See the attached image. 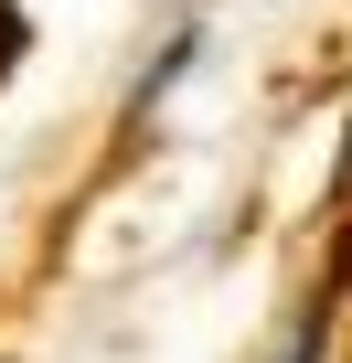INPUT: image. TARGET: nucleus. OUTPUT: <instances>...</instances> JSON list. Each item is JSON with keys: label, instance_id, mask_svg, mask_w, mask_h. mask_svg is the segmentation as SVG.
Instances as JSON below:
<instances>
[{"label": "nucleus", "instance_id": "obj_1", "mask_svg": "<svg viewBox=\"0 0 352 363\" xmlns=\"http://www.w3.org/2000/svg\"><path fill=\"white\" fill-rule=\"evenodd\" d=\"M0 54H22V11H11V0H0Z\"/></svg>", "mask_w": 352, "mask_h": 363}]
</instances>
